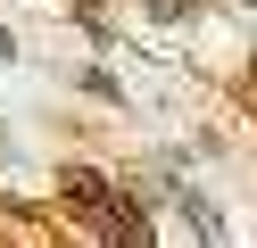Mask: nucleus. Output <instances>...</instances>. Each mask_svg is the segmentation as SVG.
Instances as JSON below:
<instances>
[{
  "instance_id": "obj_1",
  "label": "nucleus",
  "mask_w": 257,
  "mask_h": 248,
  "mask_svg": "<svg viewBox=\"0 0 257 248\" xmlns=\"http://www.w3.org/2000/svg\"><path fill=\"white\" fill-rule=\"evenodd\" d=\"M150 17H191V0H141Z\"/></svg>"
},
{
  "instance_id": "obj_2",
  "label": "nucleus",
  "mask_w": 257,
  "mask_h": 248,
  "mask_svg": "<svg viewBox=\"0 0 257 248\" xmlns=\"http://www.w3.org/2000/svg\"><path fill=\"white\" fill-rule=\"evenodd\" d=\"M0 58H9V33H0Z\"/></svg>"
}]
</instances>
